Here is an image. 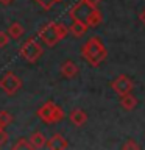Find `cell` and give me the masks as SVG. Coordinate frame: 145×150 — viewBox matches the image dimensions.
Wrapping results in <instances>:
<instances>
[{"instance_id":"6da1fadb","label":"cell","mask_w":145,"mask_h":150,"mask_svg":"<svg viewBox=\"0 0 145 150\" xmlns=\"http://www.w3.org/2000/svg\"><path fill=\"white\" fill-rule=\"evenodd\" d=\"M69 16L72 21H78V22L86 23L89 28L98 27L103 21L101 11L97 8V5H92V3L86 2V0H80V2L75 3L70 8Z\"/></svg>"},{"instance_id":"7a4b0ae2","label":"cell","mask_w":145,"mask_h":150,"mask_svg":"<svg viewBox=\"0 0 145 150\" xmlns=\"http://www.w3.org/2000/svg\"><path fill=\"white\" fill-rule=\"evenodd\" d=\"M81 56L84 58V61H86L87 64L97 67V66H100L103 61L106 59L108 50H106V47H105V44H103V41L100 38L92 36V38H89L86 41V44L81 47Z\"/></svg>"},{"instance_id":"3957f363","label":"cell","mask_w":145,"mask_h":150,"mask_svg":"<svg viewBox=\"0 0 145 150\" xmlns=\"http://www.w3.org/2000/svg\"><path fill=\"white\" fill-rule=\"evenodd\" d=\"M67 35H69V27H65L61 22H50L37 31L39 39L49 47H55L59 41L65 39Z\"/></svg>"},{"instance_id":"277c9868","label":"cell","mask_w":145,"mask_h":150,"mask_svg":"<svg viewBox=\"0 0 145 150\" xmlns=\"http://www.w3.org/2000/svg\"><path fill=\"white\" fill-rule=\"evenodd\" d=\"M36 114L44 124H58V122H61L65 117L64 110L51 100L45 102L44 105L36 111Z\"/></svg>"},{"instance_id":"5b68a950","label":"cell","mask_w":145,"mask_h":150,"mask_svg":"<svg viewBox=\"0 0 145 150\" xmlns=\"http://www.w3.org/2000/svg\"><path fill=\"white\" fill-rule=\"evenodd\" d=\"M19 53H20V56L27 61V63L34 64V63L39 61V58L42 56V53H44V50H42V47L39 45V42H37L36 39L30 38V39H27L20 45Z\"/></svg>"},{"instance_id":"8992f818","label":"cell","mask_w":145,"mask_h":150,"mask_svg":"<svg viewBox=\"0 0 145 150\" xmlns=\"http://www.w3.org/2000/svg\"><path fill=\"white\" fill-rule=\"evenodd\" d=\"M20 88H22V80L17 74L8 70V72H5L2 77H0V89H2L6 96H14Z\"/></svg>"},{"instance_id":"52a82bcc","label":"cell","mask_w":145,"mask_h":150,"mask_svg":"<svg viewBox=\"0 0 145 150\" xmlns=\"http://www.w3.org/2000/svg\"><path fill=\"white\" fill-rule=\"evenodd\" d=\"M111 88L114 89V92L117 94V96H125V94L133 91L134 83L128 75H119V77L111 83Z\"/></svg>"},{"instance_id":"ba28073f","label":"cell","mask_w":145,"mask_h":150,"mask_svg":"<svg viewBox=\"0 0 145 150\" xmlns=\"http://www.w3.org/2000/svg\"><path fill=\"white\" fill-rule=\"evenodd\" d=\"M45 147L50 149V150H64V149L69 147V142H67V139H65L63 134L56 133V134L51 136V138L47 139Z\"/></svg>"},{"instance_id":"9c48e42d","label":"cell","mask_w":145,"mask_h":150,"mask_svg":"<svg viewBox=\"0 0 145 150\" xmlns=\"http://www.w3.org/2000/svg\"><path fill=\"white\" fill-rule=\"evenodd\" d=\"M59 72H61V75H63L64 78L70 80V78H75L80 74V69H78V66L75 64L72 59H67V61H64V63L61 64Z\"/></svg>"},{"instance_id":"30bf717a","label":"cell","mask_w":145,"mask_h":150,"mask_svg":"<svg viewBox=\"0 0 145 150\" xmlns=\"http://www.w3.org/2000/svg\"><path fill=\"white\" fill-rule=\"evenodd\" d=\"M69 119H70V122H72L75 127H83L87 122V114H86V111L78 110L77 108V110H73L69 114Z\"/></svg>"},{"instance_id":"8fae6325","label":"cell","mask_w":145,"mask_h":150,"mask_svg":"<svg viewBox=\"0 0 145 150\" xmlns=\"http://www.w3.org/2000/svg\"><path fill=\"white\" fill-rule=\"evenodd\" d=\"M120 106L123 108L125 111H133L136 106H137V98H136L131 92L125 94V96H120Z\"/></svg>"},{"instance_id":"7c38bea8","label":"cell","mask_w":145,"mask_h":150,"mask_svg":"<svg viewBox=\"0 0 145 150\" xmlns=\"http://www.w3.org/2000/svg\"><path fill=\"white\" fill-rule=\"evenodd\" d=\"M87 30H89V27L86 25V23L78 22V21H72V23H70V27H69V33H72L75 38L84 36Z\"/></svg>"},{"instance_id":"4fadbf2b","label":"cell","mask_w":145,"mask_h":150,"mask_svg":"<svg viewBox=\"0 0 145 150\" xmlns=\"http://www.w3.org/2000/svg\"><path fill=\"white\" fill-rule=\"evenodd\" d=\"M28 141H30L33 149H42V147H45L47 138L44 136V133H41V131H34V133H31Z\"/></svg>"},{"instance_id":"5bb4252c","label":"cell","mask_w":145,"mask_h":150,"mask_svg":"<svg viewBox=\"0 0 145 150\" xmlns=\"http://www.w3.org/2000/svg\"><path fill=\"white\" fill-rule=\"evenodd\" d=\"M8 35L11 39H19L22 35H23V27H22V23H19V22H13L11 25L8 27Z\"/></svg>"},{"instance_id":"9a60e30c","label":"cell","mask_w":145,"mask_h":150,"mask_svg":"<svg viewBox=\"0 0 145 150\" xmlns=\"http://www.w3.org/2000/svg\"><path fill=\"white\" fill-rule=\"evenodd\" d=\"M13 122V116L8 111H0V130H5Z\"/></svg>"},{"instance_id":"2e32d148","label":"cell","mask_w":145,"mask_h":150,"mask_svg":"<svg viewBox=\"0 0 145 150\" xmlns=\"http://www.w3.org/2000/svg\"><path fill=\"white\" fill-rule=\"evenodd\" d=\"M13 149H14V150H30V149H33V147H31L30 141H28L27 138H20L16 144H13Z\"/></svg>"},{"instance_id":"e0dca14e","label":"cell","mask_w":145,"mask_h":150,"mask_svg":"<svg viewBox=\"0 0 145 150\" xmlns=\"http://www.w3.org/2000/svg\"><path fill=\"white\" fill-rule=\"evenodd\" d=\"M58 2V0H36V3L39 5L42 9H45V11H49V9L53 8V5Z\"/></svg>"},{"instance_id":"ac0fdd59","label":"cell","mask_w":145,"mask_h":150,"mask_svg":"<svg viewBox=\"0 0 145 150\" xmlns=\"http://www.w3.org/2000/svg\"><path fill=\"white\" fill-rule=\"evenodd\" d=\"M9 41H11V38L6 31H0V49L2 47H6L9 44Z\"/></svg>"},{"instance_id":"d6986e66","label":"cell","mask_w":145,"mask_h":150,"mask_svg":"<svg viewBox=\"0 0 145 150\" xmlns=\"http://www.w3.org/2000/svg\"><path fill=\"white\" fill-rule=\"evenodd\" d=\"M123 149H139V144L133 139H128L126 142L123 144Z\"/></svg>"},{"instance_id":"ffe728a7","label":"cell","mask_w":145,"mask_h":150,"mask_svg":"<svg viewBox=\"0 0 145 150\" xmlns=\"http://www.w3.org/2000/svg\"><path fill=\"white\" fill-rule=\"evenodd\" d=\"M6 141H8V134H6V131H5V130H0V147L6 144Z\"/></svg>"},{"instance_id":"44dd1931","label":"cell","mask_w":145,"mask_h":150,"mask_svg":"<svg viewBox=\"0 0 145 150\" xmlns=\"http://www.w3.org/2000/svg\"><path fill=\"white\" fill-rule=\"evenodd\" d=\"M139 21L145 25V9H142V11H140V14H139Z\"/></svg>"},{"instance_id":"7402d4cb","label":"cell","mask_w":145,"mask_h":150,"mask_svg":"<svg viewBox=\"0 0 145 150\" xmlns=\"http://www.w3.org/2000/svg\"><path fill=\"white\" fill-rule=\"evenodd\" d=\"M14 0H0V5H3V6H8V5H11Z\"/></svg>"},{"instance_id":"603a6c76","label":"cell","mask_w":145,"mask_h":150,"mask_svg":"<svg viewBox=\"0 0 145 150\" xmlns=\"http://www.w3.org/2000/svg\"><path fill=\"white\" fill-rule=\"evenodd\" d=\"M86 2H89V3H92V5H97V3H100L101 0H86Z\"/></svg>"},{"instance_id":"cb8c5ba5","label":"cell","mask_w":145,"mask_h":150,"mask_svg":"<svg viewBox=\"0 0 145 150\" xmlns=\"http://www.w3.org/2000/svg\"><path fill=\"white\" fill-rule=\"evenodd\" d=\"M58 2H61V0H58Z\"/></svg>"}]
</instances>
